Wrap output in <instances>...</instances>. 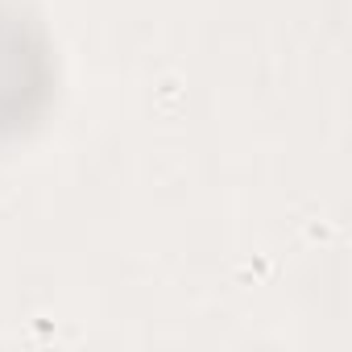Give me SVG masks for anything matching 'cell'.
Listing matches in <instances>:
<instances>
[{
	"instance_id": "6da1fadb",
	"label": "cell",
	"mask_w": 352,
	"mask_h": 352,
	"mask_svg": "<svg viewBox=\"0 0 352 352\" xmlns=\"http://www.w3.org/2000/svg\"><path fill=\"white\" fill-rule=\"evenodd\" d=\"M54 96V54L34 17L0 5V141L38 124Z\"/></svg>"
}]
</instances>
